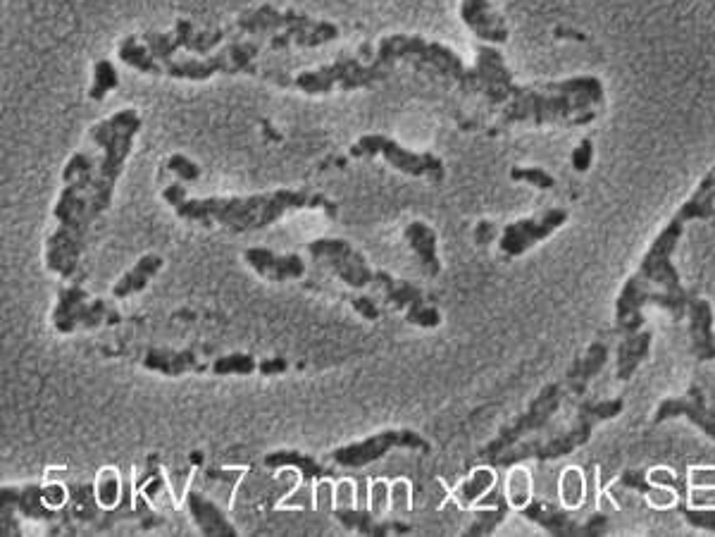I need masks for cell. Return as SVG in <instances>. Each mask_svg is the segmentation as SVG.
<instances>
[{"label":"cell","instance_id":"obj_42","mask_svg":"<svg viewBox=\"0 0 715 537\" xmlns=\"http://www.w3.org/2000/svg\"><path fill=\"white\" fill-rule=\"evenodd\" d=\"M167 170L174 172L182 182H198V177H201V168H198L194 160L186 158L184 153H172V156L167 158Z\"/></svg>","mask_w":715,"mask_h":537},{"label":"cell","instance_id":"obj_22","mask_svg":"<svg viewBox=\"0 0 715 537\" xmlns=\"http://www.w3.org/2000/svg\"><path fill=\"white\" fill-rule=\"evenodd\" d=\"M520 514L527 518V521L537 523L539 528H544L546 533L551 535H589L587 533V523H577L568 511L561 509V506L544 502V499H530L525 506L520 509Z\"/></svg>","mask_w":715,"mask_h":537},{"label":"cell","instance_id":"obj_2","mask_svg":"<svg viewBox=\"0 0 715 537\" xmlns=\"http://www.w3.org/2000/svg\"><path fill=\"white\" fill-rule=\"evenodd\" d=\"M163 199L170 203L179 218L203 222V225H220L234 234L265 230V227L282 220L289 211L325 208L329 215H337L339 211L337 203L329 201L325 194L306 189H275L251 196H205V199H191L182 184H170L163 191Z\"/></svg>","mask_w":715,"mask_h":537},{"label":"cell","instance_id":"obj_9","mask_svg":"<svg viewBox=\"0 0 715 537\" xmlns=\"http://www.w3.org/2000/svg\"><path fill=\"white\" fill-rule=\"evenodd\" d=\"M565 394H568V390H565V382H549V385H546L544 390L530 401V406H527L520 416H515L513 421H508L499 432H496L494 440L484 444L477 456H480L484 464H494L496 456L508 452V449L525 440V437L532 435V432L544 430L546 425L551 423V418L561 411Z\"/></svg>","mask_w":715,"mask_h":537},{"label":"cell","instance_id":"obj_46","mask_svg":"<svg viewBox=\"0 0 715 537\" xmlns=\"http://www.w3.org/2000/svg\"><path fill=\"white\" fill-rule=\"evenodd\" d=\"M43 502L51 506L53 511H58L60 506L67 502V490H65V485H60V483H48V485H43Z\"/></svg>","mask_w":715,"mask_h":537},{"label":"cell","instance_id":"obj_10","mask_svg":"<svg viewBox=\"0 0 715 537\" xmlns=\"http://www.w3.org/2000/svg\"><path fill=\"white\" fill-rule=\"evenodd\" d=\"M389 77V67L375 60L372 65H363L356 58H341L334 60L317 70L301 72L294 79L296 89H301L308 96L332 94V91H356L368 89V86L384 82Z\"/></svg>","mask_w":715,"mask_h":537},{"label":"cell","instance_id":"obj_31","mask_svg":"<svg viewBox=\"0 0 715 537\" xmlns=\"http://www.w3.org/2000/svg\"><path fill=\"white\" fill-rule=\"evenodd\" d=\"M496 485V471L491 466L475 468L463 483L458 485L456 490V502L463 506V509H470V506L480 504L484 497L494 490Z\"/></svg>","mask_w":715,"mask_h":537},{"label":"cell","instance_id":"obj_47","mask_svg":"<svg viewBox=\"0 0 715 537\" xmlns=\"http://www.w3.org/2000/svg\"><path fill=\"white\" fill-rule=\"evenodd\" d=\"M351 304L363 318H368V320H377L379 318V308L375 306V301H372L370 296H356V299H353Z\"/></svg>","mask_w":715,"mask_h":537},{"label":"cell","instance_id":"obj_16","mask_svg":"<svg viewBox=\"0 0 715 537\" xmlns=\"http://www.w3.org/2000/svg\"><path fill=\"white\" fill-rule=\"evenodd\" d=\"M568 211L565 208H549L537 218H522L506 225L501 230L499 249L503 256L518 258L527 253L532 246H537L544 239H549L553 232H558L568 222Z\"/></svg>","mask_w":715,"mask_h":537},{"label":"cell","instance_id":"obj_38","mask_svg":"<svg viewBox=\"0 0 715 537\" xmlns=\"http://www.w3.org/2000/svg\"><path fill=\"white\" fill-rule=\"evenodd\" d=\"M120 473L115 468H103L96 478V502L103 509H115L120 504Z\"/></svg>","mask_w":715,"mask_h":537},{"label":"cell","instance_id":"obj_43","mask_svg":"<svg viewBox=\"0 0 715 537\" xmlns=\"http://www.w3.org/2000/svg\"><path fill=\"white\" fill-rule=\"evenodd\" d=\"M105 318H108V306H105V301H89L86 304L84 318H82V327L84 330H93V327L103 325Z\"/></svg>","mask_w":715,"mask_h":537},{"label":"cell","instance_id":"obj_24","mask_svg":"<svg viewBox=\"0 0 715 537\" xmlns=\"http://www.w3.org/2000/svg\"><path fill=\"white\" fill-rule=\"evenodd\" d=\"M186 509H189L191 521L196 523L201 535H239V530L225 516V511L215 502H210L203 492L191 490L186 497Z\"/></svg>","mask_w":715,"mask_h":537},{"label":"cell","instance_id":"obj_48","mask_svg":"<svg viewBox=\"0 0 715 537\" xmlns=\"http://www.w3.org/2000/svg\"><path fill=\"white\" fill-rule=\"evenodd\" d=\"M289 368V363L284 361V358H265V361L258 363V370L265 375H275V373H284V370Z\"/></svg>","mask_w":715,"mask_h":537},{"label":"cell","instance_id":"obj_15","mask_svg":"<svg viewBox=\"0 0 715 537\" xmlns=\"http://www.w3.org/2000/svg\"><path fill=\"white\" fill-rule=\"evenodd\" d=\"M225 39V32L222 29H215V32H196L194 22L191 20H177L172 32H146L143 34V41L151 48V53L158 58L160 65H167L174 60V53L177 51H189L196 55H208L217 43H222Z\"/></svg>","mask_w":715,"mask_h":537},{"label":"cell","instance_id":"obj_12","mask_svg":"<svg viewBox=\"0 0 715 537\" xmlns=\"http://www.w3.org/2000/svg\"><path fill=\"white\" fill-rule=\"evenodd\" d=\"M260 53V46L253 41L229 43L220 53L210 58H182L165 65V74L172 79H189V82H205L215 74H239L251 70L253 60Z\"/></svg>","mask_w":715,"mask_h":537},{"label":"cell","instance_id":"obj_8","mask_svg":"<svg viewBox=\"0 0 715 537\" xmlns=\"http://www.w3.org/2000/svg\"><path fill=\"white\" fill-rule=\"evenodd\" d=\"M377 60L382 65L391 67L399 60H413L418 65L432 67L441 77L453 79L463 89H472V72L465 67L456 51L439 41H429L418 34H391L384 36L377 46Z\"/></svg>","mask_w":715,"mask_h":537},{"label":"cell","instance_id":"obj_11","mask_svg":"<svg viewBox=\"0 0 715 537\" xmlns=\"http://www.w3.org/2000/svg\"><path fill=\"white\" fill-rule=\"evenodd\" d=\"M353 158H384L394 170L408 177H427L432 182H441L446 177L444 160L434 153H418L401 146L399 141L389 139L387 134H363L351 146Z\"/></svg>","mask_w":715,"mask_h":537},{"label":"cell","instance_id":"obj_40","mask_svg":"<svg viewBox=\"0 0 715 537\" xmlns=\"http://www.w3.org/2000/svg\"><path fill=\"white\" fill-rule=\"evenodd\" d=\"M506 497H508V502H511V506H518V509H522V506L530 502L532 499L530 475H527L525 471H515L511 475V480H508Z\"/></svg>","mask_w":715,"mask_h":537},{"label":"cell","instance_id":"obj_5","mask_svg":"<svg viewBox=\"0 0 715 537\" xmlns=\"http://www.w3.org/2000/svg\"><path fill=\"white\" fill-rule=\"evenodd\" d=\"M143 120L139 110L124 108L91 129L93 144L101 148V160L96 165V179L91 189V218H101L113 203L117 179L122 177L129 153L134 148L136 134L141 132Z\"/></svg>","mask_w":715,"mask_h":537},{"label":"cell","instance_id":"obj_34","mask_svg":"<svg viewBox=\"0 0 715 537\" xmlns=\"http://www.w3.org/2000/svg\"><path fill=\"white\" fill-rule=\"evenodd\" d=\"M265 466H267V468L296 466V468H301L303 478H306V480L322 478V475H325V468L317 464L313 456L298 454V452H275V454H267V456H265Z\"/></svg>","mask_w":715,"mask_h":537},{"label":"cell","instance_id":"obj_13","mask_svg":"<svg viewBox=\"0 0 715 537\" xmlns=\"http://www.w3.org/2000/svg\"><path fill=\"white\" fill-rule=\"evenodd\" d=\"M306 249L315 261L325 263L346 287L365 289L375 285V268L348 239L320 237L310 242Z\"/></svg>","mask_w":715,"mask_h":537},{"label":"cell","instance_id":"obj_1","mask_svg":"<svg viewBox=\"0 0 715 537\" xmlns=\"http://www.w3.org/2000/svg\"><path fill=\"white\" fill-rule=\"evenodd\" d=\"M711 218H715V168L701 179L692 199L682 203L673 218L668 220V225L658 232L649 251L644 253L637 273L625 282L623 292L615 301V332L618 335H630V332L642 330L646 304L663 306L673 320L685 318L689 294L682 287L680 273L673 265V253L689 220Z\"/></svg>","mask_w":715,"mask_h":537},{"label":"cell","instance_id":"obj_36","mask_svg":"<svg viewBox=\"0 0 715 537\" xmlns=\"http://www.w3.org/2000/svg\"><path fill=\"white\" fill-rule=\"evenodd\" d=\"M17 511L22 516L34 518V521H41V518H51L53 509L43 502V487L41 485H27L20 490V499H17Z\"/></svg>","mask_w":715,"mask_h":537},{"label":"cell","instance_id":"obj_44","mask_svg":"<svg viewBox=\"0 0 715 537\" xmlns=\"http://www.w3.org/2000/svg\"><path fill=\"white\" fill-rule=\"evenodd\" d=\"M592 158H594V144L592 139H584L580 146L572 151V168L577 172H587L592 168Z\"/></svg>","mask_w":715,"mask_h":537},{"label":"cell","instance_id":"obj_6","mask_svg":"<svg viewBox=\"0 0 715 537\" xmlns=\"http://www.w3.org/2000/svg\"><path fill=\"white\" fill-rule=\"evenodd\" d=\"M625 409L623 399H606V401H582L580 409H577V421L570 430L561 432V435L549 437V440H530V442H518L515 447L503 452L501 456H496L494 464L496 468H511L518 466L522 461H553V459H563L580 449L592 440V432L596 423L611 421V418L620 416Z\"/></svg>","mask_w":715,"mask_h":537},{"label":"cell","instance_id":"obj_30","mask_svg":"<svg viewBox=\"0 0 715 537\" xmlns=\"http://www.w3.org/2000/svg\"><path fill=\"white\" fill-rule=\"evenodd\" d=\"M651 342H654V332L651 330H639L630 332V335H623V342L618 344V363H615V375L618 380H630L634 375V370L639 368V363L649 356Z\"/></svg>","mask_w":715,"mask_h":537},{"label":"cell","instance_id":"obj_45","mask_svg":"<svg viewBox=\"0 0 715 537\" xmlns=\"http://www.w3.org/2000/svg\"><path fill=\"white\" fill-rule=\"evenodd\" d=\"M685 518L694 528L711 530V533H715V509H687Z\"/></svg>","mask_w":715,"mask_h":537},{"label":"cell","instance_id":"obj_25","mask_svg":"<svg viewBox=\"0 0 715 537\" xmlns=\"http://www.w3.org/2000/svg\"><path fill=\"white\" fill-rule=\"evenodd\" d=\"M608 363V347L603 342H592L589 349L584 351L582 358H577L572 363V368L568 370V378H565V390L572 397L582 399L587 387L592 385V380L601 373L603 366Z\"/></svg>","mask_w":715,"mask_h":537},{"label":"cell","instance_id":"obj_29","mask_svg":"<svg viewBox=\"0 0 715 537\" xmlns=\"http://www.w3.org/2000/svg\"><path fill=\"white\" fill-rule=\"evenodd\" d=\"M89 304V294L82 287L60 289L58 304L53 308V327L58 335H72L77 327H82V318Z\"/></svg>","mask_w":715,"mask_h":537},{"label":"cell","instance_id":"obj_50","mask_svg":"<svg viewBox=\"0 0 715 537\" xmlns=\"http://www.w3.org/2000/svg\"><path fill=\"white\" fill-rule=\"evenodd\" d=\"M494 234H496V227L491 225V222H480V225L475 227V242L477 244H489L491 239H494Z\"/></svg>","mask_w":715,"mask_h":537},{"label":"cell","instance_id":"obj_14","mask_svg":"<svg viewBox=\"0 0 715 537\" xmlns=\"http://www.w3.org/2000/svg\"><path fill=\"white\" fill-rule=\"evenodd\" d=\"M391 449H418V452H429L432 447H429L425 437L415 430H382L365 437V440L334 449L332 461L341 468H363L368 464H375L384 454H389Z\"/></svg>","mask_w":715,"mask_h":537},{"label":"cell","instance_id":"obj_33","mask_svg":"<svg viewBox=\"0 0 715 537\" xmlns=\"http://www.w3.org/2000/svg\"><path fill=\"white\" fill-rule=\"evenodd\" d=\"M334 518H337L344 528L358 530V533L363 535H387L389 530L384 523H377L370 511L353 509V506H339V509H334Z\"/></svg>","mask_w":715,"mask_h":537},{"label":"cell","instance_id":"obj_18","mask_svg":"<svg viewBox=\"0 0 715 537\" xmlns=\"http://www.w3.org/2000/svg\"><path fill=\"white\" fill-rule=\"evenodd\" d=\"M680 416L689 418L704 435L715 440V409L706 404V394L699 385H689V390L682 397L663 399L654 413V425L673 421V418Z\"/></svg>","mask_w":715,"mask_h":537},{"label":"cell","instance_id":"obj_19","mask_svg":"<svg viewBox=\"0 0 715 537\" xmlns=\"http://www.w3.org/2000/svg\"><path fill=\"white\" fill-rule=\"evenodd\" d=\"M244 261L253 273L270 282H289L301 280L306 275L308 265L298 253H275L267 246H251L244 251Z\"/></svg>","mask_w":715,"mask_h":537},{"label":"cell","instance_id":"obj_21","mask_svg":"<svg viewBox=\"0 0 715 537\" xmlns=\"http://www.w3.org/2000/svg\"><path fill=\"white\" fill-rule=\"evenodd\" d=\"M689 342L692 354L699 363L715 361V330H713V306L706 299H689Z\"/></svg>","mask_w":715,"mask_h":537},{"label":"cell","instance_id":"obj_23","mask_svg":"<svg viewBox=\"0 0 715 537\" xmlns=\"http://www.w3.org/2000/svg\"><path fill=\"white\" fill-rule=\"evenodd\" d=\"M403 239L410 246V251L418 258L422 273L429 277H437L441 273V258L437 249V232H434L432 225L422 220L408 222L406 230H403Z\"/></svg>","mask_w":715,"mask_h":537},{"label":"cell","instance_id":"obj_28","mask_svg":"<svg viewBox=\"0 0 715 537\" xmlns=\"http://www.w3.org/2000/svg\"><path fill=\"white\" fill-rule=\"evenodd\" d=\"M163 265L165 258L160 256V253H143L139 261L115 282L113 296L115 299H129V296L143 292V289L151 285L153 277L163 270Z\"/></svg>","mask_w":715,"mask_h":537},{"label":"cell","instance_id":"obj_3","mask_svg":"<svg viewBox=\"0 0 715 537\" xmlns=\"http://www.w3.org/2000/svg\"><path fill=\"white\" fill-rule=\"evenodd\" d=\"M96 160L79 151L62 170V189L53 208L58 227L46 242V268L62 280L72 277L84 253L86 234L91 227V189L96 179Z\"/></svg>","mask_w":715,"mask_h":537},{"label":"cell","instance_id":"obj_39","mask_svg":"<svg viewBox=\"0 0 715 537\" xmlns=\"http://www.w3.org/2000/svg\"><path fill=\"white\" fill-rule=\"evenodd\" d=\"M258 370V361L248 354H227L213 363L215 375H251Z\"/></svg>","mask_w":715,"mask_h":537},{"label":"cell","instance_id":"obj_49","mask_svg":"<svg viewBox=\"0 0 715 537\" xmlns=\"http://www.w3.org/2000/svg\"><path fill=\"white\" fill-rule=\"evenodd\" d=\"M620 483L627 485V487H637V490L654 492L649 485L644 483V473H639V471H627V473H623V478H620Z\"/></svg>","mask_w":715,"mask_h":537},{"label":"cell","instance_id":"obj_26","mask_svg":"<svg viewBox=\"0 0 715 537\" xmlns=\"http://www.w3.org/2000/svg\"><path fill=\"white\" fill-rule=\"evenodd\" d=\"M372 287L382 289L389 304L401 308V311L406 313V318L415 316L420 308L427 306L425 292H422L418 285H413V282L408 280H401V277H394L391 273H387V270H375V285Z\"/></svg>","mask_w":715,"mask_h":537},{"label":"cell","instance_id":"obj_37","mask_svg":"<svg viewBox=\"0 0 715 537\" xmlns=\"http://www.w3.org/2000/svg\"><path fill=\"white\" fill-rule=\"evenodd\" d=\"M117 86H120V77H117L115 65L110 60H98L96 67H93V82L89 89L91 101H103Z\"/></svg>","mask_w":715,"mask_h":537},{"label":"cell","instance_id":"obj_32","mask_svg":"<svg viewBox=\"0 0 715 537\" xmlns=\"http://www.w3.org/2000/svg\"><path fill=\"white\" fill-rule=\"evenodd\" d=\"M117 53H120V60L124 65L134 67V70H139L143 74H163L165 67L158 63V58L151 53V48L146 46V41H139L136 36H127L120 43V48H117Z\"/></svg>","mask_w":715,"mask_h":537},{"label":"cell","instance_id":"obj_35","mask_svg":"<svg viewBox=\"0 0 715 537\" xmlns=\"http://www.w3.org/2000/svg\"><path fill=\"white\" fill-rule=\"evenodd\" d=\"M508 509H511V502H508L506 495H501V492H499L494 509L482 511V514L477 516L475 521H472V526L465 530V535H491L496 528L501 526L503 521H506Z\"/></svg>","mask_w":715,"mask_h":537},{"label":"cell","instance_id":"obj_17","mask_svg":"<svg viewBox=\"0 0 715 537\" xmlns=\"http://www.w3.org/2000/svg\"><path fill=\"white\" fill-rule=\"evenodd\" d=\"M472 89L480 91L491 106H503L518 94L520 86H515L513 72L508 70L503 55L491 46H480L475 70H472Z\"/></svg>","mask_w":715,"mask_h":537},{"label":"cell","instance_id":"obj_41","mask_svg":"<svg viewBox=\"0 0 715 537\" xmlns=\"http://www.w3.org/2000/svg\"><path fill=\"white\" fill-rule=\"evenodd\" d=\"M511 179L513 182H527L542 191L556 187V179H553L551 172H546L542 168H513Z\"/></svg>","mask_w":715,"mask_h":537},{"label":"cell","instance_id":"obj_4","mask_svg":"<svg viewBox=\"0 0 715 537\" xmlns=\"http://www.w3.org/2000/svg\"><path fill=\"white\" fill-rule=\"evenodd\" d=\"M601 79L570 77L563 82H549L518 89L511 101L503 106V125H589L594 120V108L603 103Z\"/></svg>","mask_w":715,"mask_h":537},{"label":"cell","instance_id":"obj_27","mask_svg":"<svg viewBox=\"0 0 715 537\" xmlns=\"http://www.w3.org/2000/svg\"><path fill=\"white\" fill-rule=\"evenodd\" d=\"M143 368L153 373L167 375V378H179L189 370H201L198 354L194 347L189 349H148L143 356Z\"/></svg>","mask_w":715,"mask_h":537},{"label":"cell","instance_id":"obj_20","mask_svg":"<svg viewBox=\"0 0 715 537\" xmlns=\"http://www.w3.org/2000/svg\"><path fill=\"white\" fill-rule=\"evenodd\" d=\"M460 20L484 43H506L511 36L506 20L491 8V0H463Z\"/></svg>","mask_w":715,"mask_h":537},{"label":"cell","instance_id":"obj_7","mask_svg":"<svg viewBox=\"0 0 715 537\" xmlns=\"http://www.w3.org/2000/svg\"><path fill=\"white\" fill-rule=\"evenodd\" d=\"M236 27L246 34H277L272 36V48L301 46L317 48L339 39V27L327 20H313L296 10H277L272 5H260L256 10H248L236 20Z\"/></svg>","mask_w":715,"mask_h":537}]
</instances>
